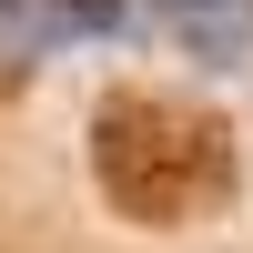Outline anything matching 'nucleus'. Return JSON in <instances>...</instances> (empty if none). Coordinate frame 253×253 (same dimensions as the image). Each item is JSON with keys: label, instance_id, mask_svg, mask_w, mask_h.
<instances>
[{"label": "nucleus", "instance_id": "1", "mask_svg": "<svg viewBox=\"0 0 253 253\" xmlns=\"http://www.w3.org/2000/svg\"><path fill=\"white\" fill-rule=\"evenodd\" d=\"M91 182L122 223H203L233 203V132L172 91H112L91 112Z\"/></svg>", "mask_w": 253, "mask_h": 253}, {"label": "nucleus", "instance_id": "2", "mask_svg": "<svg viewBox=\"0 0 253 253\" xmlns=\"http://www.w3.org/2000/svg\"><path fill=\"white\" fill-rule=\"evenodd\" d=\"M10 51H61V41H122L132 0H0Z\"/></svg>", "mask_w": 253, "mask_h": 253}, {"label": "nucleus", "instance_id": "3", "mask_svg": "<svg viewBox=\"0 0 253 253\" xmlns=\"http://www.w3.org/2000/svg\"><path fill=\"white\" fill-rule=\"evenodd\" d=\"M152 20H162L193 61H213V71L253 51V0H152Z\"/></svg>", "mask_w": 253, "mask_h": 253}]
</instances>
